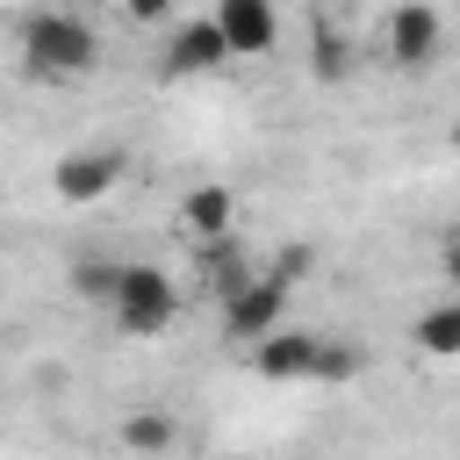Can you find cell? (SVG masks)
<instances>
[{"mask_svg": "<svg viewBox=\"0 0 460 460\" xmlns=\"http://www.w3.org/2000/svg\"><path fill=\"white\" fill-rule=\"evenodd\" d=\"M22 65H29L36 79H86V72L101 65V36H93L86 14L43 7V14L22 22Z\"/></svg>", "mask_w": 460, "mask_h": 460, "instance_id": "obj_1", "label": "cell"}, {"mask_svg": "<svg viewBox=\"0 0 460 460\" xmlns=\"http://www.w3.org/2000/svg\"><path fill=\"white\" fill-rule=\"evenodd\" d=\"M108 316H115L122 338H165L172 316H180V288H172V273L151 266V259H122L115 295H108Z\"/></svg>", "mask_w": 460, "mask_h": 460, "instance_id": "obj_2", "label": "cell"}, {"mask_svg": "<svg viewBox=\"0 0 460 460\" xmlns=\"http://www.w3.org/2000/svg\"><path fill=\"white\" fill-rule=\"evenodd\" d=\"M288 295H295V280L273 266V273H252L237 295H223V338L230 345H259V338H273L280 323H288Z\"/></svg>", "mask_w": 460, "mask_h": 460, "instance_id": "obj_3", "label": "cell"}, {"mask_svg": "<svg viewBox=\"0 0 460 460\" xmlns=\"http://www.w3.org/2000/svg\"><path fill=\"white\" fill-rule=\"evenodd\" d=\"M237 50H230V36L216 29V14H180L172 29H165V43H158V72L165 79H208V72H223Z\"/></svg>", "mask_w": 460, "mask_h": 460, "instance_id": "obj_4", "label": "cell"}, {"mask_svg": "<svg viewBox=\"0 0 460 460\" xmlns=\"http://www.w3.org/2000/svg\"><path fill=\"white\" fill-rule=\"evenodd\" d=\"M381 43H388V65L395 72H431L438 50H446V22L431 0H395L388 22H381Z\"/></svg>", "mask_w": 460, "mask_h": 460, "instance_id": "obj_5", "label": "cell"}, {"mask_svg": "<svg viewBox=\"0 0 460 460\" xmlns=\"http://www.w3.org/2000/svg\"><path fill=\"white\" fill-rule=\"evenodd\" d=\"M122 151H108V144H86V151H65L58 165H50V187H58V201L65 208H93V201H108L115 187H122Z\"/></svg>", "mask_w": 460, "mask_h": 460, "instance_id": "obj_6", "label": "cell"}, {"mask_svg": "<svg viewBox=\"0 0 460 460\" xmlns=\"http://www.w3.org/2000/svg\"><path fill=\"white\" fill-rule=\"evenodd\" d=\"M323 367V331H302V323H280L273 338L252 345V374L273 381V388H295V381H316Z\"/></svg>", "mask_w": 460, "mask_h": 460, "instance_id": "obj_7", "label": "cell"}, {"mask_svg": "<svg viewBox=\"0 0 460 460\" xmlns=\"http://www.w3.org/2000/svg\"><path fill=\"white\" fill-rule=\"evenodd\" d=\"M208 14H216V29L230 36L237 58H266L280 43V7L273 0H216Z\"/></svg>", "mask_w": 460, "mask_h": 460, "instance_id": "obj_8", "label": "cell"}, {"mask_svg": "<svg viewBox=\"0 0 460 460\" xmlns=\"http://www.w3.org/2000/svg\"><path fill=\"white\" fill-rule=\"evenodd\" d=\"M230 223H237V194H230L223 180H201V187H187V194H180V230H187L194 244L230 237Z\"/></svg>", "mask_w": 460, "mask_h": 460, "instance_id": "obj_9", "label": "cell"}, {"mask_svg": "<svg viewBox=\"0 0 460 460\" xmlns=\"http://www.w3.org/2000/svg\"><path fill=\"white\" fill-rule=\"evenodd\" d=\"M115 446H122L129 460H158V453L180 446V417H172V410H129V417L115 424Z\"/></svg>", "mask_w": 460, "mask_h": 460, "instance_id": "obj_10", "label": "cell"}, {"mask_svg": "<svg viewBox=\"0 0 460 460\" xmlns=\"http://www.w3.org/2000/svg\"><path fill=\"white\" fill-rule=\"evenodd\" d=\"M410 345H417L424 359H460V295H446V302L417 309V323H410Z\"/></svg>", "mask_w": 460, "mask_h": 460, "instance_id": "obj_11", "label": "cell"}, {"mask_svg": "<svg viewBox=\"0 0 460 460\" xmlns=\"http://www.w3.org/2000/svg\"><path fill=\"white\" fill-rule=\"evenodd\" d=\"M359 374H367V345H359V338H323V367H316V381L345 388V381H359Z\"/></svg>", "mask_w": 460, "mask_h": 460, "instance_id": "obj_12", "label": "cell"}, {"mask_svg": "<svg viewBox=\"0 0 460 460\" xmlns=\"http://www.w3.org/2000/svg\"><path fill=\"white\" fill-rule=\"evenodd\" d=\"M115 273H122V259H79V266H72V288H79V302H101V309H108V295H115Z\"/></svg>", "mask_w": 460, "mask_h": 460, "instance_id": "obj_13", "label": "cell"}, {"mask_svg": "<svg viewBox=\"0 0 460 460\" xmlns=\"http://www.w3.org/2000/svg\"><path fill=\"white\" fill-rule=\"evenodd\" d=\"M122 14H129L137 29H172V22H180L172 0H122Z\"/></svg>", "mask_w": 460, "mask_h": 460, "instance_id": "obj_14", "label": "cell"}, {"mask_svg": "<svg viewBox=\"0 0 460 460\" xmlns=\"http://www.w3.org/2000/svg\"><path fill=\"white\" fill-rule=\"evenodd\" d=\"M446 288H453V295H460V230H453V237H446Z\"/></svg>", "mask_w": 460, "mask_h": 460, "instance_id": "obj_15", "label": "cell"}, {"mask_svg": "<svg viewBox=\"0 0 460 460\" xmlns=\"http://www.w3.org/2000/svg\"><path fill=\"white\" fill-rule=\"evenodd\" d=\"M446 144H453V151H460V115H453V122H446Z\"/></svg>", "mask_w": 460, "mask_h": 460, "instance_id": "obj_16", "label": "cell"}, {"mask_svg": "<svg viewBox=\"0 0 460 460\" xmlns=\"http://www.w3.org/2000/svg\"><path fill=\"white\" fill-rule=\"evenodd\" d=\"M230 460H252V453H230Z\"/></svg>", "mask_w": 460, "mask_h": 460, "instance_id": "obj_17", "label": "cell"}]
</instances>
